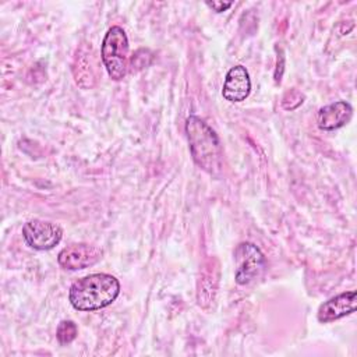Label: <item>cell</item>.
<instances>
[{
  "label": "cell",
  "instance_id": "cell-7",
  "mask_svg": "<svg viewBox=\"0 0 357 357\" xmlns=\"http://www.w3.org/2000/svg\"><path fill=\"white\" fill-rule=\"evenodd\" d=\"M356 291H346V293H340L332 298H329L328 301H325L324 304L319 305L318 312H317V318L319 322L328 324L336 319H340L351 312L356 311Z\"/></svg>",
  "mask_w": 357,
  "mask_h": 357
},
{
  "label": "cell",
  "instance_id": "cell-1",
  "mask_svg": "<svg viewBox=\"0 0 357 357\" xmlns=\"http://www.w3.org/2000/svg\"><path fill=\"white\" fill-rule=\"evenodd\" d=\"M119 293L120 283L114 276L109 273H92L71 284L68 300L78 311H95L110 305Z\"/></svg>",
  "mask_w": 357,
  "mask_h": 357
},
{
  "label": "cell",
  "instance_id": "cell-4",
  "mask_svg": "<svg viewBox=\"0 0 357 357\" xmlns=\"http://www.w3.org/2000/svg\"><path fill=\"white\" fill-rule=\"evenodd\" d=\"M236 282L250 284L259 279L266 268V261L261 250L252 243H240L234 250Z\"/></svg>",
  "mask_w": 357,
  "mask_h": 357
},
{
  "label": "cell",
  "instance_id": "cell-10",
  "mask_svg": "<svg viewBox=\"0 0 357 357\" xmlns=\"http://www.w3.org/2000/svg\"><path fill=\"white\" fill-rule=\"evenodd\" d=\"M78 335V328L73 321H61L56 331V337L60 344L71 343Z\"/></svg>",
  "mask_w": 357,
  "mask_h": 357
},
{
  "label": "cell",
  "instance_id": "cell-3",
  "mask_svg": "<svg viewBox=\"0 0 357 357\" xmlns=\"http://www.w3.org/2000/svg\"><path fill=\"white\" fill-rule=\"evenodd\" d=\"M102 61L109 77L120 81L127 74L128 60V39L121 26H112L107 29L100 49Z\"/></svg>",
  "mask_w": 357,
  "mask_h": 357
},
{
  "label": "cell",
  "instance_id": "cell-5",
  "mask_svg": "<svg viewBox=\"0 0 357 357\" xmlns=\"http://www.w3.org/2000/svg\"><path fill=\"white\" fill-rule=\"evenodd\" d=\"M22 237L29 247L45 251L60 243L63 231L56 223L35 219L22 226Z\"/></svg>",
  "mask_w": 357,
  "mask_h": 357
},
{
  "label": "cell",
  "instance_id": "cell-6",
  "mask_svg": "<svg viewBox=\"0 0 357 357\" xmlns=\"http://www.w3.org/2000/svg\"><path fill=\"white\" fill-rule=\"evenodd\" d=\"M103 252L99 247L79 243V244H71L63 248L59 252L57 261L60 266H63L64 269L77 271V269H84L95 265L98 261H100Z\"/></svg>",
  "mask_w": 357,
  "mask_h": 357
},
{
  "label": "cell",
  "instance_id": "cell-9",
  "mask_svg": "<svg viewBox=\"0 0 357 357\" xmlns=\"http://www.w3.org/2000/svg\"><path fill=\"white\" fill-rule=\"evenodd\" d=\"M353 116V109L349 102L337 100L328 106H324L318 112V127L325 131L336 130L343 127L350 121Z\"/></svg>",
  "mask_w": 357,
  "mask_h": 357
},
{
  "label": "cell",
  "instance_id": "cell-12",
  "mask_svg": "<svg viewBox=\"0 0 357 357\" xmlns=\"http://www.w3.org/2000/svg\"><path fill=\"white\" fill-rule=\"evenodd\" d=\"M231 1H206V6L211 7L213 11L216 13H222V11H226L229 7H231Z\"/></svg>",
  "mask_w": 357,
  "mask_h": 357
},
{
  "label": "cell",
  "instance_id": "cell-11",
  "mask_svg": "<svg viewBox=\"0 0 357 357\" xmlns=\"http://www.w3.org/2000/svg\"><path fill=\"white\" fill-rule=\"evenodd\" d=\"M303 102H304V95L297 89H290L283 95L282 106L286 110H293V109L298 107Z\"/></svg>",
  "mask_w": 357,
  "mask_h": 357
},
{
  "label": "cell",
  "instance_id": "cell-8",
  "mask_svg": "<svg viewBox=\"0 0 357 357\" xmlns=\"http://www.w3.org/2000/svg\"><path fill=\"white\" fill-rule=\"evenodd\" d=\"M251 91V79L244 66L231 67L225 78L222 95L229 102H243Z\"/></svg>",
  "mask_w": 357,
  "mask_h": 357
},
{
  "label": "cell",
  "instance_id": "cell-2",
  "mask_svg": "<svg viewBox=\"0 0 357 357\" xmlns=\"http://www.w3.org/2000/svg\"><path fill=\"white\" fill-rule=\"evenodd\" d=\"M185 132L194 162L206 173L218 176L222 170V146L216 132L197 116L187 119Z\"/></svg>",
  "mask_w": 357,
  "mask_h": 357
}]
</instances>
